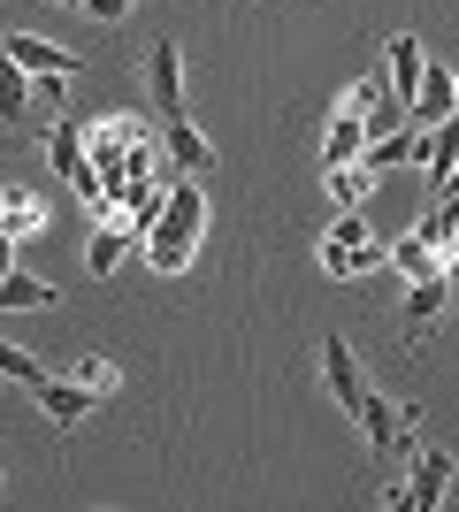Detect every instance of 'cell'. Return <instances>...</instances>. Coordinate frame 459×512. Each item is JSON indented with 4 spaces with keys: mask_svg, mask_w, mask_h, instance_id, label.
<instances>
[{
    "mask_svg": "<svg viewBox=\"0 0 459 512\" xmlns=\"http://www.w3.org/2000/svg\"><path fill=\"white\" fill-rule=\"evenodd\" d=\"M406 115H414L421 130L452 123V115H459V77H452V69H437V62H429V77H421V92H414V107H406Z\"/></svg>",
    "mask_w": 459,
    "mask_h": 512,
    "instance_id": "11",
    "label": "cell"
},
{
    "mask_svg": "<svg viewBox=\"0 0 459 512\" xmlns=\"http://www.w3.org/2000/svg\"><path fill=\"white\" fill-rule=\"evenodd\" d=\"M322 184H329V199H337V207H368L375 169H368V161H345V169H322Z\"/></svg>",
    "mask_w": 459,
    "mask_h": 512,
    "instance_id": "18",
    "label": "cell"
},
{
    "mask_svg": "<svg viewBox=\"0 0 459 512\" xmlns=\"http://www.w3.org/2000/svg\"><path fill=\"white\" fill-rule=\"evenodd\" d=\"M46 161H54V176H62V184L85 199L92 214H108V176L92 169V153H85V123L54 115V130H46Z\"/></svg>",
    "mask_w": 459,
    "mask_h": 512,
    "instance_id": "2",
    "label": "cell"
},
{
    "mask_svg": "<svg viewBox=\"0 0 459 512\" xmlns=\"http://www.w3.org/2000/svg\"><path fill=\"white\" fill-rule=\"evenodd\" d=\"M322 383H329V398H337V406H360V390H368V383H360V360H352V344L345 337H322Z\"/></svg>",
    "mask_w": 459,
    "mask_h": 512,
    "instance_id": "13",
    "label": "cell"
},
{
    "mask_svg": "<svg viewBox=\"0 0 459 512\" xmlns=\"http://www.w3.org/2000/svg\"><path fill=\"white\" fill-rule=\"evenodd\" d=\"M39 222H46V214H39V199H31V192H8V199H0V230H8V237H31Z\"/></svg>",
    "mask_w": 459,
    "mask_h": 512,
    "instance_id": "21",
    "label": "cell"
},
{
    "mask_svg": "<svg viewBox=\"0 0 459 512\" xmlns=\"http://www.w3.org/2000/svg\"><path fill=\"white\" fill-rule=\"evenodd\" d=\"M0 54H8L23 77H77V54H69V46H54V39H31V31H8V39H0Z\"/></svg>",
    "mask_w": 459,
    "mask_h": 512,
    "instance_id": "6",
    "label": "cell"
},
{
    "mask_svg": "<svg viewBox=\"0 0 459 512\" xmlns=\"http://www.w3.org/2000/svg\"><path fill=\"white\" fill-rule=\"evenodd\" d=\"M383 260H391V245H383V237H375L368 222H360V207H345V222H337V230L322 237V276L352 283V276H375Z\"/></svg>",
    "mask_w": 459,
    "mask_h": 512,
    "instance_id": "3",
    "label": "cell"
},
{
    "mask_svg": "<svg viewBox=\"0 0 459 512\" xmlns=\"http://www.w3.org/2000/svg\"><path fill=\"white\" fill-rule=\"evenodd\" d=\"M452 169H459V115L429 130V153H421V176H429V184H437V176H452Z\"/></svg>",
    "mask_w": 459,
    "mask_h": 512,
    "instance_id": "19",
    "label": "cell"
},
{
    "mask_svg": "<svg viewBox=\"0 0 459 512\" xmlns=\"http://www.w3.org/2000/svg\"><path fill=\"white\" fill-rule=\"evenodd\" d=\"M452 299H459V291H452L444 268H437V276H421V283H406V344H414V352L429 344V329L444 321V306H452Z\"/></svg>",
    "mask_w": 459,
    "mask_h": 512,
    "instance_id": "5",
    "label": "cell"
},
{
    "mask_svg": "<svg viewBox=\"0 0 459 512\" xmlns=\"http://www.w3.org/2000/svg\"><path fill=\"white\" fill-rule=\"evenodd\" d=\"M69 375H77V383H85L92 398H108V390L123 383V375H115V360H100V352H85V360H69Z\"/></svg>",
    "mask_w": 459,
    "mask_h": 512,
    "instance_id": "22",
    "label": "cell"
},
{
    "mask_svg": "<svg viewBox=\"0 0 459 512\" xmlns=\"http://www.w3.org/2000/svg\"><path fill=\"white\" fill-rule=\"evenodd\" d=\"M444 490H452V451H421V459H414V482H406V505H414V512H437Z\"/></svg>",
    "mask_w": 459,
    "mask_h": 512,
    "instance_id": "15",
    "label": "cell"
},
{
    "mask_svg": "<svg viewBox=\"0 0 459 512\" xmlns=\"http://www.w3.org/2000/svg\"><path fill=\"white\" fill-rule=\"evenodd\" d=\"M8 268H16V237L0 230V276H8Z\"/></svg>",
    "mask_w": 459,
    "mask_h": 512,
    "instance_id": "27",
    "label": "cell"
},
{
    "mask_svg": "<svg viewBox=\"0 0 459 512\" xmlns=\"http://www.w3.org/2000/svg\"><path fill=\"white\" fill-rule=\"evenodd\" d=\"M31 107H39V115H62L69 107V77H31Z\"/></svg>",
    "mask_w": 459,
    "mask_h": 512,
    "instance_id": "25",
    "label": "cell"
},
{
    "mask_svg": "<svg viewBox=\"0 0 459 512\" xmlns=\"http://www.w3.org/2000/svg\"><path fill=\"white\" fill-rule=\"evenodd\" d=\"M352 421H360V444L383 459V451H398V428H406V413L383 406V390H360V406H352Z\"/></svg>",
    "mask_w": 459,
    "mask_h": 512,
    "instance_id": "10",
    "label": "cell"
},
{
    "mask_svg": "<svg viewBox=\"0 0 459 512\" xmlns=\"http://www.w3.org/2000/svg\"><path fill=\"white\" fill-rule=\"evenodd\" d=\"M161 207H169V184H161V176H138V184H123V192H115V207H108V214H123V222L146 237L153 222H161Z\"/></svg>",
    "mask_w": 459,
    "mask_h": 512,
    "instance_id": "12",
    "label": "cell"
},
{
    "mask_svg": "<svg viewBox=\"0 0 459 512\" xmlns=\"http://www.w3.org/2000/svg\"><path fill=\"white\" fill-rule=\"evenodd\" d=\"M161 146H169V161H176L184 176H207V169H215V146H207L184 115H176V123H161Z\"/></svg>",
    "mask_w": 459,
    "mask_h": 512,
    "instance_id": "16",
    "label": "cell"
},
{
    "mask_svg": "<svg viewBox=\"0 0 459 512\" xmlns=\"http://www.w3.org/2000/svg\"><path fill=\"white\" fill-rule=\"evenodd\" d=\"M77 8H85L92 23H123V16H131V0H77Z\"/></svg>",
    "mask_w": 459,
    "mask_h": 512,
    "instance_id": "26",
    "label": "cell"
},
{
    "mask_svg": "<svg viewBox=\"0 0 459 512\" xmlns=\"http://www.w3.org/2000/svg\"><path fill=\"white\" fill-rule=\"evenodd\" d=\"M368 153V115H352V107H337L322 130V169H345V161H360Z\"/></svg>",
    "mask_w": 459,
    "mask_h": 512,
    "instance_id": "14",
    "label": "cell"
},
{
    "mask_svg": "<svg viewBox=\"0 0 459 512\" xmlns=\"http://www.w3.org/2000/svg\"><path fill=\"white\" fill-rule=\"evenodd\" d=\"M444 276H452V291H459V245H452V253H444Z\"/></svg>",
    "mask_w": 459,
    "mask_h": 512,
    "instance_id": "28",
    "label": "cell"
},
{
    "mask_svg": "<svg viewBox=\"0 0 459 512\" xmlns=\"http://www.w3.org/2000/svg\"><path fill=\"white\" fill-rule=\"evenodd\" d=\"M0 375L23 383V390H39L46 383V360H31V352H16V344H0Z\"/></svg>",
    "mask_w": 459,
    "mask_h": 512,
    "instance_id": "23",
    "label": "cell"
},
{
    "mask_svg": "<svg viewBox=\"0 0 459 512\" xmlns=\"http://www.w3.org/2000/svg\"><path fill=\"white\" fill-rule=\"evenodd\" d=\"M39 306H54V283H39V276H0V314H39Z\"/></svg>",
    "mask_w": 459,
    "mask_h": 512,
    "instance_id": "17",
    "label": "cell"
},
{
    "mask_svg": "<svg viewBox=\"0 0 459 512\" xmlns=\"http://www.w3.org/2000/svg\"><path fill=\"white\" fill-rule=\"evenodd\" d=\"M375 100H391V85H383V69H368V77H352V92L337 107H352V115H368Z\"/></svg>",
    "mask_w": 459,
    "mask_h": 512,
    "instance_id": "24",
    "label": "cell"
},
{
    "mask_svg": "<svg viewBox=\"0 0 459 512\" xmlns=\"http://www.w3.org/2000/svg\"><path fill=\"white\" fill-rule=\"evenodd\" d=\"M23 107H31V77H23V69L0 54V123H16Z\"/></svg>",
    "mask_w": 459,
    "mask_h": 512,
    "instance_id": "20",
    "label": "cell"
},
{
    "mask_svg": "<svg viewBox=\"0 0 459 512\" xmlns=\"http://www.w3.org/2000/svg\"><path fill=\"white\" fill-rule=\"evenodd\" d=\"M31 398L46 406V421H54V428H77V421H85L92 406H100V398H92V390L77 383V375H46V383L31 390Z\"/></svg>",
    "mask_w": 459,
    "mask_h": 512,
    "instance_id": "9",
    "label": "cell"
},
{
    "mask_svg": "<svg viewBox=\"0 0 459 512\" xmlns=\"http://www.w3.org/2000/svg\"><path fill=\"white\" fill-rule=\"evenodd\" d=\"M131 245H138V230H131V222H123V214H100V230L85 237V276H115Z\"/></svg>",
    "mask_w": 459,
    "mask_h": 512,
    "instance_id": "8",
    "label": "cell"
},
{
    "mask_svg": "<svg viewBox=\"0 0 459 512\" xmlns=\"http://www.w3.org/2000/svg\"><path fill=\"white\" fill-rule=\"evenodd\" d=\"M199 230H207V192H199V176H176L161 222L138 237L146 268H153V276H184V268H192V253H199Z\"/></svg>",
    "mask_w": 459,
    "mask_h": 512,
    "instance_id": "1",
    "label": "cell"
},
{
    "mask_svg": "<svg viewBox=\"0 0 459 512\" xmlns=\"http://www.w3.org/2000/svg\"><path fill=\"white\" fill-rule=\"evenodd\" d=\"M421 77H429V46H421L414 31H398V39L383 46V85H391V100H406V107H414Z\"/></svg>",
    "mask_w": 459,
    "mask_h": 512,
    "instance_id": "7",
    "label": "cell"
},
{
    "mask_svg": "<svg viewBox=\"0 0 459 512\" xmlns=\"http://www.w3.org/2000/svg\"><path fill=\"white\" fill-rule=\"evenodd\" d=\"M146 100H153V115L161 123H176L184 115V46H146Z\"/></svg>",
    "mask_w": 459,
    "mask_h": 512,
    "instance_id": "4",
    "label": "cell"
}]
</instances>
